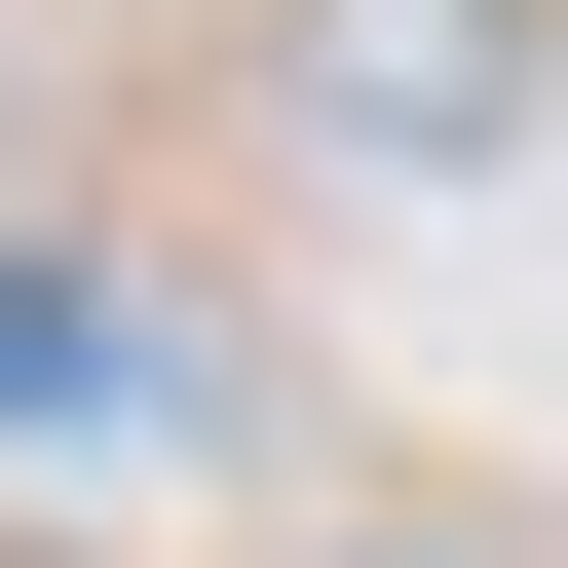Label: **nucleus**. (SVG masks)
<instances>
[{
	"instance_id": "nucleus-1",
	"label": "nucleus",
	"mask_w": 568,
	"mask_h": 568,
	"mask_svg": "<svg viewBox=\"0 0 568 568\" xmlns=\"http://www.w3.org/2000/svg\"><path fill=\"white\" fill-rule=\"evenodd\" d=\"M265 114L379 152V190H493V152L568 114V0H265Z\"/></svg>"
},
{
	"instance_id": "nucleus-2",
	"label": "nucleus",
	"mask_w": 568,
	"mask_h": 568,
	"mask_svg": "<svg viewBox=\"0 0 568 568\" xmlns=\"http://www.w3.org/2000/svg\"><path fill=\"white\" fill-rule=\"evenodd\" d=\"M114 379H152V342L77 304V265H0V417H114Z\"/></svg>"
}]
</instances>
